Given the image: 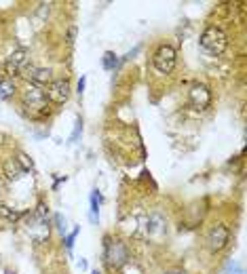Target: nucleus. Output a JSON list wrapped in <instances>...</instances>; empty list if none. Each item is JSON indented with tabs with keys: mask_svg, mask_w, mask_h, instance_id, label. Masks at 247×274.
<instances>
[{
	"mask_svg": "<svg viewBox=\"0 0 247 274\" xmlns=\"http://www.w3.org/2000/svg\"><path fill=\"white\" fill-rule=\"evenodd\" d=\"M3 175L7 177L9 182H19L23 175H26V171L19 167V162L15 158H9L5 165H3Z\"/></svg>",
	"mask_w": 247,
	"mask_h": 274,
	"instance_id": "9b49d317",
	"label": "nucleus"
},
{
	"mask_svg": "<svg viewBox=\"0 0 247 274\" xmlns=\"http://www.w3.org/2000/svg\"><path fill=\"white\" fill-rule=\"evenodd\" d=\"M55 224H57V230H60L62 234H66V217L62 215V213H55Z\"/></svg>",
	"mask_w": 247,
	"mask_h": 274,
	"instance_id": "6ab92c4d",
	"label": "nucleus"
},
{
	"mask_svg": "<svg viewBox=\"0 0 247 274\" xmlns=\"http://www.w3.org/2000/svg\"><path fill=\"white\" fill-rule=\"evenodd\" d=\"M89 220L93 224H97L100 222V207H102V194H100V190H93L91 196H89Z\"/></svg>",
	"mask_w": 247,
	"mask_h": 274,
	"instance_id": "f8f14e48",
	"label": "nucleus"
},
{
	"mask_svg": "<svg viewBox=\"0 0 247 274\" xmlns=\"http://www.w3.org/2000/svg\"><path fill=\"white\" fill-rule=\"evenodd\" d=\"M76 32H78L76 26H70V28H68V34H66V42H68V46L74 44V40H76Z\"/></svg>",
	"mask_w": 247,
	"mask_h": 274,
	"instance_id": "a211bd4d",
	"label": "nucleus"
},
{
	"mask_svg": "<svg viewBox=\"0 0 247 274\" xmlns=\"http://www.w3.org/2000/svg\"><path fill=\"white\" fill-rule=\"evenodd\" d=\"M91 274H102V272L100 270H91Z\"/></svg>",
	"mask_w": 247,
	"mask_h": 274,
	"instance_id": "5701e85b",
	"label": "nucleus"
},
{
	"mask_svg": "<svg viewBox=\"0 0 247 274\" xmlns=\"http://www.w3.org/2000/svg\"><path fill=\"white\" fill-rule=\"evenodd\" d=\"M230 245V228L226 224H214L205 236V247L211 253H222Z\"/></svg>",
	"mask_w": 247,
	"mask_h": 274,
	"instance_id": "39448f33",
	"label": "nucleus"
},
{
	"mask_svg": "<svg viewBox=\"0 0 247 274\" xmlns=\"http://www.w3.org/2000/svg\"><path fill=\"white\" fill-rule=\"evenodd\" d=\"M0 192H3V188H0Z\"/></svg>",
	"mask_w": 247,
	"mask_h": 274,
	"instance_id": "b1692460",
	"label": "nucleus"
},
{
	"mask_svg": "<svg viewBox=\"0 0 247 274\" xmlns=\"http://www.w3.org/2000/svg\"><path fill=\"white\" fill-rule=\"evenodd\" d=\"M15 160L19 162V167H21V169H23V171H26V173L34 169V160H32L30 156H28V154H26V152H19Z\"/></svg>",
	"mask_w": 247,
	"mask_h": 274,
	"instance_id": "2eb2a0df",
	"label": "nucleus"
},
{
	"mask_svg": "<svg viewBox=\"0 0 247 274\" xmlns=\"http://www.w3.org/2000/svg\"><path fill=\"white\" fill-rule=\"evenodd\" d=\"M82 133V121L80 118H76V123H74V131H72V135H70V144H76L78 137Z\"/></svg>",
	"mask_w": 247,
	"mask_h": 274,
	"instance_id": "dca6fc26",
	"label": "nucleus"
},
{
	"mask_svg": "<svg viewBox=\"0 0 247 274\" xmlns=\"http://www.w3.org/2000/svg\"><path fill=\"white\" fill-rule=\"evenodd\" d=\"M102 66H104L106 72H112V70L119 66V55H116L114 51H106L104 57H102Z\"/></svg>",
	"mask_w": 247,
	"mask_h": 274,
	"instance_id": "4468645a",
	"label": "nucleus"
},
{
	"mask_svg": "<svg viewBox=\"0 0 247 274\" xmlns=\"http://www.w3.org/2000/svg\"><path fill=\"white\" fill-rule=\"evenodd\" d=\"M30 64V51L23 49V46H17L9 53L7 62H5V78H17L21 74V70Z\"/></svg>",
	"mask_w": 247,
	"mask_h": 274,
	"instance_id": "423d86ee",
	"label": "nucleus"
},
{
	"mask_svg": "<svg viewBox=\"0 0 247 274\" xmlns=\"http://www.w3.org/2000/svg\"><path fill=\"white\" fill-rule=\"evenodd\" d=\"M228 34L222 30L220 26H207L203 32H201V36H199V44H201V49L211 55V57H218V55H224L226 49H228Z\"/></svg>",
	"mask_w": 247,
	"mask_h": 274,
	"instance_id": "f03ea898",
	"label": "nucleus"
},
{
	"mask_svg": "<svg viewBox=\"0 0 247 274\" xmlns=\"http://www.w3.org/2000/svg\"><path fill=\"white\" fill-rule=\"evenodd\" d=\"M19 101H21V108L30 114V118L34 121H44L49 116V108L51 103L46 99V93L42 87L36 85H23V89H19Z\"/></svg>",
	"mask_w": 247,
	"mask_h": 274,
	"instance_id": "f257e3e1",
	"label": "nucleus"
},
{
	"mask_svg": "<svg viewBox=\"0 0 247 274\" xmlns=\"http://www.w3.org/2000/svg\"><path fill=\"white\" fill-rule=\"evenodd\" d=\"M230 274H245V270H243V266H239V264H232V272Z\"/></svg>",
	"mask_w": 247,
	"mask_h": 274,
	"instance_id": "412c9836",
	"label": "nucleus"
},
{
	"mask_svg": "<svg viewBox=\"0 0 247 274\" xmlns=\"http://www.w3.org/2000/svg\"><path fill=\"white\" fill-rule=\"evenodd\" d=\"M26 78L30 85H36V87H49L51 85V80H53V70L51 68H44V66H38V64H28L26 68L21 70V74Z\"/></svg>",
	"mask_w": 247,
	"mask_h": 274,
	"instance_id": "0eeeda50",
	"label": "nucleus"
},
{
	"mask_svg": "<svg viewBox=\"0 0 247 274\" xmlns=\"http://www.w3.org/2000/svg\"><path fill=\"white\" fill-rule=\"evenodd\" d=\"M44 93H46V99H49V103L64 105V103H68L70 95H72V85H70L68 78H53L51 85L44 89Z\"/></svg>",
	"mask_w": 247,
	"mask_h": 274,
	"instance_id": "6e6552de",
	"label": "nucleus"
},
{
	"mask_svg": "<svg viewBox=\"0 0 247 274\" xmlns=\"http://www.w3.org/2000/svg\"><path fill=\"white\" fill-rule=\"evenodd\" d=\"M150 62H152V68H155L157 74L169 76L175 70V66H178V51H175L169 42H161V44H157V49L152 51Z\"/></svg>",
	"mask_w": 247,
	"mask_h": 274,
	"instance_id": "7ed1b4c3",
	"label": "nucleus"
},
{
	"mask_svg": "<svg viewBox=\"0 0 247 274\" xmlns=\"http://www.w3.org/2000/svg\"><path fill=\"white\" fill-rule=\"evenodd\" d=\"M85 85H87V76H80V78H78V85H76L78 97H82V93H85Z\"/></svg>",
	"mask_w": 247,
	"mask_h": 274,
	"instance_id": "aec40b11",
	"label": "nucleus"
},
{
	"mask_svg": "<svg viewBox=\"0 0 247 274\" xmlns=\"http://www.w3.org/2000/svg\"><path fill=\"white\" fill-rule=\"evenodd\" d=\"M15 93H17V85L13 78H5V76L0 78V101L15 97Z\"/></svg>",
	"mask_w": 247,
	"mask_h": 274,
	"instance_id": "ddd939ff",
	"label": "nucleus"
},
{
	"mask_svg": "<svg viewBox=\"0 0 247 274\" xmlns=\"http://www.w3.org/2000/svg\"><path fill=\"white\" fill-rule=\"evenodd\" d=\"M78 232H80V228H78V226H76V228H74L72 232H70V234L66 236V249H68V253H70V251H72V247H74V241H76V236H78Z\"/></svg>",
	"mask_w": 247,
	"mask_h": 274,
	"instance_id": "f3484780",
	"label": "nucleus"
},
{
	"mask_svg": "<svg viewBox=\"0 0 247 274\" xmlns=\"http://www.w3.org/2000/svg\"><path fill=\"white\" fill-rule=\"evenodd\" d=\"M161 234H165V220L159 215V213H152V215H148V220H146V236L157 238Z\"/></svg>",
	"mask_w": 247,
	"mask_h": 274,
	"instance_id": "9d476101",
	"label": "nucleus"
},
{
	"mask_svg": "<svg viewBox=\"0 0 247 274\" xmlns=\"http://www.w3.org/2000/svg\"><path fill=\"white\" fill-rule=\"evenodd\" d=\"M78 268H80V270H85V268H87V261L82 259V257H80V261H78Z\"/></svg>",
	"mask_w": 247,
	"mask_h": 274,
	"instance_id": "4be33fe9",
	"label": "nucleus"
},
{
	"mask_svg": "<svg viewBox=\"0 0 247 274\" xmlns=\"http://www.w3.org/2000/svg\"><path fill=\"white\" fill-rule=\"evenodd\" d=\"M104 261L112 270H121L129 261V247L123 238L119 236H108L104 243Z\"/></svg>",
	"mask_w": 247,
	"mask_h": 274,
	"instance_id": "20e7f679",
	"label": "nucleus"
},
{
	"mask_svg": "<svg viewBox=\"0 0 247 274\" xmlns=\"http://www.w3.org/2000/svg\"><path fill=\"white\" fill-rule=\"evenodd\" d=\"M211 99H214L211 89L207 85H203V82H196V85H192L190 91H188V101H190V105H194V108H201V110L209 108Z\"/></svg>",
	"mask_w": 247,
	"mask_h": 274,
	"instance_id": "1a4fd4ad",
	"label": "nucleus"
}]
</instances>
